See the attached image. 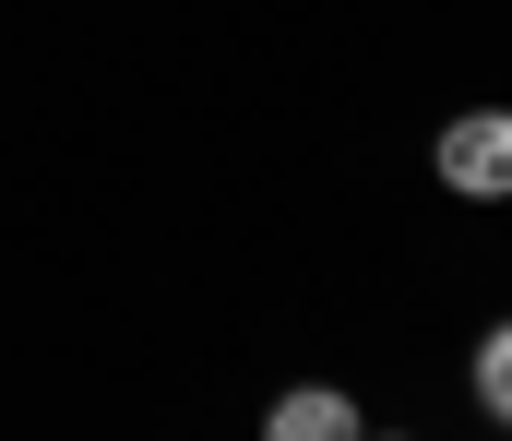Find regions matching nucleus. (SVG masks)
<instances>
[{"label":"nucleus","mask_w":512,"mask_h":441,"mask_svg":"<svg viewBox=\"0 0 512 441\" xmlns=\"http://www.w3.org/2000/svg\"><path fill=\"white\" fill-rule=\"evenodd\" d=\"M370 441H405V430H370Z\"/></svg>","instance_id":"20e7f679"},{"label":"nucleus","mask_w":512,"mask_h":441,"mask_svg":"<svg viewBox=\"0 0 512 441\" xmlns=\"http://www.w3.org/2000/svg\"><path fill=\"white\" fill-rule=\"evenodd\" d=\"M429 167H441V191H465V203H512V108H453L441 144H429Z\"/></svg>","instance_id":"f257e3e1"},{"label":"nucleus","mask_w":512,"mask_h":441,"mask_svg":"<svg viewBox=\"0 0 512 441\" xmlns=\"http://www.w3.org/2000/svg\"><path fill=\"white\" fill-rule=\"evenodd\" d=\"M262 441H370V418H358L346 382H286V394L262 406Z\"/></svg>","instance_id":"f03ea898"},{"label":"nucleus","mask_w":512,"mask_h":441,"mask_svg":"<svg viewBox=\"0 0 512 441\" xmlns=\"http://www.w3.org/2000/svg\"><path fill=\"white\" fill-rule=\"evenodd\" d=\"M465 382H477V418H501V430H512V322H489V334H477Z\"/></svg>","instance_id":"7ed1b4c3"}]
</instances>
